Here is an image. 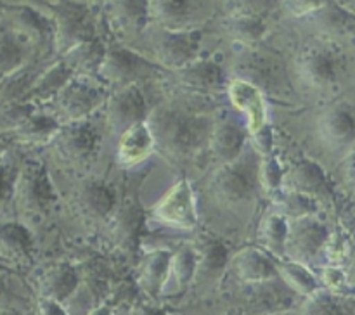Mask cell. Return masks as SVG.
<instances>
[{"label": "cell", "instance_id": "1", "mask_svg": "<svg viewBox=\"0 0 355 315\" xmlns=\"http://www.w3.org/2000/svg\"><path fill=\"white\" fill-rule=\"evenodd\" d=\"M155 132L153 138L165 145L166 151L173 156L194 154L211 134L207 120L179 111H158L153 116ZM151 130V128H149Z\"/></svg>", "mask_w": 355, "mask_h": 315}, {"label": "cell", "instance_id": "2", "mask_svg": "<svg viewBox=\"0 0 355 315\" xmlns=\"http://www.w3.org/2000/svg\"><path fill=\"white\" fill-rule=\"evenodd\" d=\"M144 113L146 106L141 92L134 87H128L111 97L107 104V125L111 130L123 134L128 128L141 123Z\"/></svg>", "mask_w": 355, "mask_h": 315}, {"label": "cell", "instance_id": "3", "mask_svg": "<svg viewBox=\"0 0 355 315\" xmlns=\"http://www.w3.org/2000/svg\"><path fill=\"white\" fill-rule=\"evenodd\" d=\"M328 242V231L314 218L307 217L297 222L291 231H288L284 253L307 260L319 253V249Z\"/></svg>", "mask_w": 355, "mask_h": 315}, {"label": "cell", "instance_id": "4", "mask_svg": "<svg viewBox=\"0 0 355 315\" xmlns=\"http://www.w3.org/2000/svg\"><path fill=\"white\" fill-rule=\"evenodd\" d=\"M156 215L166 224L193 227L196 222V213H194L193 190L186 180L173 186L172 190L163 197L159 206L156 208Z\"/></svg>", "mask_w": 355, "mask_h": 315}, {"label": "cell", "instance_id": "5", "mask_svg": "<svg viewBox=\"0 0 355 315\" xmlns=\"http://www.w3.org/2000/svg\"><path fill=\"white\" fill-rule=\"evenodd\" d=\"M319 137L329 147H343L355 135V121L352 113L343 106H333L321 114L318 123Z\"/></svg>", "mask_w": 355, "mask_h": 315}, {"label": "cell", "instance_id": "6", "mask_svg": "<svg viewBox=\"0 0 355 315\" xmlns=\"http://www.w3.org/2000/svg\"><path fill=\"white\" fill-rule=\"evenodd\" d=\"M200 38L198 31H172L159 44V59L172 68H186L198 52Z\"/></svg>", "mask_w": 355, "mask_h": 315}, {"label": "cell", "instance_id": "7", "mask_svg": "<svg viewBox=\"0 0 355 315\" xmlns=\"http://www.w3.org/2000/svg\"><path fill=\"white\" fill-rule=\"evenodd\" d=\"M101 93L92 87L80 82L66 83L59 92V107L69 120H80L87 116L101 102Z\"/></svg>", "mask_w": 355, "mask_h": 315}, {"label": "cell", "instance_id": "8", "mask_svg": "<svg viewBox=\"0 0 355 315\" xmlns=\"http://www.w3.org/2000/svg\"><path fill=\"white\" fill-rule=\"evenodd\" d=\"M146 69V62L139 55L125 48H111L104 54L101 71L110 82L127 83L137 78Z\"/></svg>", "mask_w": 355, "mask_h": 315}, {"label": "cell", "instance_id": "9", "mask_svg": "<svg viewBox=\"0 0 355 315\" xmlns=\"http://www.w3.org/2000/svg\"><path fill=\"white\" fill-rule=\"evenodd\" d=\"M286 182L291 192L304 194L307 197L324 194L328 190V182H326L322 168L318 163L309 161V159H302L291 166L286 175Z\"/></svg>", "mask_w": 355, "mask_h": 315}, {"label": "cell", "instance_id": "10", "mask_svg": "<svg viewBox=\"0 0 355 315\" xmlns=\"http://www.w3.org/2000/svg\"><path fill=\"white\" fill-rule=\"evenodd\" d=\"M214 189L222 199L229 201V203H239V201L250 197L253 190V182L245 170L225 166L224 170L217 172Z\"/></svg>", "mask_w": 355, "mask_h": 315}, {"label": "cell", "instance_id": "11", "mask_svg": "<svg viewBox=\"0 0 355 315\" xmlns=\"http://www.w3.org/2000/svg\"><path fill=\"white\" fill-rule=\"evenodd\" d=\"M298 75L314 89H324L335 78V66L326 52L311 51L298 61Z\"/></svg>", "mask_w": 355, "mask_h": 315}, {"label": "cell", "instance_id": "12", "mask_svg": "<svg viewBox=\"0 0 355 315\" xmlns=\"http://www.w3.org/2000/svg\"><path fill=\"white\" fill-rule=\"evenodd\" d=\"M236 272L246 282H263L276 276V267L266 253L255 248L243 249L236 256Z\"/></svg>", "mask_w": 355, "mask_h": 315}, {"label": "cell", "instance_id": "13", "mask_svg": "<svg viewBox=\"0 0 355 315\" xmlns=\"http://www.w3.org/2000/svg\"><path fill=\"white\" fill-rule=\"evenodd\" d=\"M211 151L222 161H232L241 152L243 142H245V132L238 123L224 121L214 128L210 134Z\"/></svg>", "mask_w": 355, "mask_h": 315}, {"label": "cell", "instance_id": "14", "mask_svg": "<svg viewBox=\"0 0 355 315\" xmlns=\"http://www.w3.org/2000/svg\"><path fill=\"white\" fill-rule=\"evenodd\" d=\"M78 287V277L71 267L59 265L47 270L42 279V293L45 300H52L61 303L62 300H68L75 289Z\"/></svg>", "mask_w": 355, "mask_h": 315}, {"label": "cell", "instance_id": "15", "mask_svg": "<svg viewBox=\"0 0 355 315\" xmlns=\"http://www.w3.org/2000/svg\"><path fill=\"white\" fill-rule=\"evenodd\" d=\"M231 99L250 118V130L257 132L263 127V102L259 89L252 83L238 80L231 85Z\"/></svg>", "mask_w": 355, "mask_h": 315}, {"label": "cell", "instance_id": "16", "mask_svg": "<svg viewBox=\"0 0 355 315\" xmlns=\"http://www.w3.org/2000/svg\"><path fill=\"white\" fill-rule=\"evenodd\" d=\"M155 138L146 125L139 123L121 134L120 159L123 163H139L153 151Z\"/></svg>", "mask_w": 355, "mask_h": 315}, {"label": "cell", "instance_id": "17", "mask_svg": "<svg viewBox=\"0 0 355 315\" xmlns=\"http://www.w3.org/2000/svg\"><path fill=\"white\" fill-rule=\"evenodd\" d=\"M96 137L87 125L71 127L59 134L58 147L64 158L83 159L92 152Z\"/></svg>", "mask_w": 355, "mask_h": 315}, {"label": "cell", "instance_id": "18", "mask_svg": "<svg viewBox=\"0 0 355 315\" xmlns=\"http://www.w3.org/2000/svg\"><path fill=\"white\" fill-rule=\"evenodd\" d=\"M59 37L62 40L68 38L69 44H82L85 40V35H89V21L85 17V9L82 6H73L66 3L59 10Z\"/></svg>", "mask_w": 355, "mask_h": 315}, {"label": "cell", "instance_id": "19", "mask_svg": "<svg viewBox=\"0 0 355 315\" xmlns=\"http://www.w3.org/2000/svg\"><path fill=\"white\" fill-rule=\"evenodd\" d=\"M180 80L184 85L193 87L198 90H214L222 85L224 75L222 69L211 61L191 62L186 68L180 69Z\"/></svg>", "mask_w": 355, "mask_h": 315}, {"label": "cell", "instance_id": "20", "mask_svg": "<svg viewBox=\"0 0 355 315\" xmlns=\"http://www.w3.org/2000/svg\"><path fill=\"white\" fill-rule=\"evenodd\" d=\"M170 260L172 256L166 251H155L146 256L142 263L141 284L148 293L158 294L163 289L170 272Z\"/></svg>", "mask_w": 355, "mask_h": 315}, {"label": "cell", "instance_id": "21", "mask_svg": "<svg viewBox=\"0 0 355 315\" xmlns=\"http://www.w3.org/2000/svg\"><path fill=\"white\" fill-rule=\"evenodd\" d=\"M277 270H279V273L283 276L284 282H286L291 289L297 291L298 294H304V296L309 298L319 291V284L315 276L307 269V267L302 265V263L283 262L277 267Z\"/></svg>", "mask_w": 355, "mask_h": 315}, {"label": "cell", "instance_id": "22", "mask_svg": "<svg viewBox=\"0 0 355 315\" xmlns=\"http://www.w3.org/2000/svg\"><path fill=\"white\" fill-rule=\"evenodd\" d=\"M196 267L198 256L194 249H191L189 246H182L170 260L168 276L172 277V284L175 286V289H184L191 282L194 272H196Z\"/></svg>", "mask_w": 355, "mask_h": 315}, {"label": "cell", "instance_id": "23", "mask_svg": "<svg viewBox=\"0 0 355 315\" xmlns=\"http://www.w3.org/2000/svg\"><path fill=\"white\" fill-rule=\"evenodd\" d=\"M80 197H82L83 206L96 217L107 215L114 204V196L110 187L99 182H92L83 187Z\"/></svg>", "mask_w": 355, "mask_h": 315}, {"label": "cell", "instance_id": "24", "mask_svg": "<svg viewBox=\"0 0 355 315\" xmlns=\"http://www.w3.org/2000/svg\"><path fill=\"white\" fill-rule=\"evenodd\" d=\"M153 14L166 28L180 31L189 19L191 6L187 2H158L153 7Z\"/></svg>", "mask_w": 355, "mask_h": 315}, {"label": "cell", "instance_id": "25", "mask_svg": "<svg viewBox=\"0 0 355 315\" xmlns=\"http://www.w3.org/2000/svg\"><path fill=\"white\" fill-rule=\"evenodd\" d=\"M231 37L243 44H255L266 33V24L260 17L252 16V14H243V16L234 17L231 21Z\"/></svg>", "mask_w": 355, "mask_h": 315}, {"label": "cell", "instance_id": "26", "mask_svg": "<svg viewBox=\"0 0 355 315\" xmlns=\"http://www.w3.org/2000/svg\"><path fill=\"white\" fill-rule=\"evenodd\" d=\"M104 48L99 42H92V40H87L82 42V44L75 45L69 52V59L71 62L68 66L71 69V66H78L82 69H90L94 66H99L103 64V59H104Z\"/></svg>", "mask_w": 355, "mask_h": 315}, {"label": "cell", "instance_id": "27", "mask_svg": "<svg viewBox=\"0 0 355 315\" xmlns=\"http://www.w3.org/2000/svg\"><path fill=\"white\" fill-rule=\"evenodd\" d=\"M288 224L286 218L281 215H270L262 225V237L267 248L272 249L277 255H283L284 248H286V237H288Z\"/></svg>", "mask_w": 355, "mask_h": 315}, {"label": "cell", "instance_id": "28", "mask_svg": "<svg viewBox=\"0 0 355 315\" xmlns=\"http://www.w3.org/2000/svg\"><path fill=\"white\" fill-rule=\"evenodd\" d=\"M141 227V211L137 208H125L114 220V235L116 241L123 246L134 244Z\"/></svg>", "mask_w": 355, "mask_h": 315}, {"label": "cell", "instance_id": "29", "mask_svg": "<svg viewBox=\"0 0 355 315\" xmlns=\"http://www.w3.org/2000/svg\"><path fill=\"white\" fill-rule=\"evenodd\" d=\"M26 194H28V203L33 204L37 208L47 206L49 201L52 199V187L49 182V177L45 170L37 168L31 172V175L26 180Z\"/></svg>", "mask_w": 355, "mask_h": 315}, {"label": "cell", "instance_id": "30", "mask_svg": "<svg viewBox=\"0 0 355 315\" xmlns=\"http://www.w3.org/2000/svg\"><path fill=\"white\" fill-rule=\"evenodd\" d=\"M304 315H349L345 308L335 300L329 293L318 291L307 298L304 305Z\"/></svg>", "mask_w": 355, "mask_h": 315}, {"label": "cell", "instance_id": "31", "mask_svg": "<svg viewBox=\"0 0 355 315\" xmlns=\"http://www.w3.org/2000/svg\"><path fill=\"white\" fill-rule=\"evenodd\" d=\"M225 260H227V251L224 246L217 241H208L203 248V255H201V265H198L196 270L214 276L218 270L224 269Z\"/></svg>", "mask_w": 355, "mask_h": 315}, {"label": "cell", "instance_id": "32", "mask_svg": "<svg viewBox=\"0 0 355 315\" xmlns=\"http://www.w3.org/2000/svg\"><path fill=\"white\" fill-rule=\"evenodd\" d=\"M69 73H71V69H69L66 64H58V66H54V68L49 69L37 87L38 96H42L47 99V97H51L52 93L61 92L62 87L68 83Z\"/></svg>", "mask_w": 355, "mask_h": 315}, {"label": "cell", "instance_id": "33", "mask_svg": "<svg viewBox=\"0 0 355 315\" xmlns=\"http://www.w3.org/2000/svg\"><path fill=\"white\" fill-rule=\"evenodd\" d=\"M284 213L288 217H293L302 220V218L311 217L312 213H315V203L312 197L304 196V194H297V192H290L286 197H284Z\"/></svg>", "mask_w": 355, "mask_h": 315}, {"label": "cell", "instance_id": "34", "mask_svg": "<svg viewBox=\"0 0 355 315\" xmlns=\"http://www.w3.org/2000/svg\"><path fill=\"white\" fill-rule=\"evenodd\" d=\"M259 173L260 182L263 183V187H266L267 190H276L284 179L283 168H281L276 156H267L262 161V165H260Z\"/></svg>", "mask_w": 355, "mask_h": 315}, {"label": "cell", "instance_id": "35", "mask_svg": "<svg viewBox=\"0 0 355 315\" xmlns=\"http://www.w3.org/2000/svg\"><path fill=\"white\" fill-rule=\"evenodd\" d=\"M58 130V123L47 116L30 118L26 123V135L33 141H49Z\"/></svg>", "mask_w": 355, "mask_h": 315}, {"label": "cell", "instance_id": "36", "mask_svg": "<svg viewBox=\"0 0 355 315\" xmlns=\"http://www.w3.org/2000/svg\"><path fill=\"white\" fill-rule=\"evenodd\" d=\"M324 282L335 293H342L350 286L349 276L342 269H336V267L324 270Z\"/></svg>", "mask_w": 355, "mask_h": 315}, {"label": "cell", "instance_id": "37", "mask_svg": "<svg viewBox=\"0 0 355 315\" xmlns=\"http://www.w3.org/2000/svg\"><path fill=\"white\" fill-rule=\"evenodd\" d=\"M37 315H68V314H66L64 308L61 307V303L42 298L40 303H38Z\"/></svg>", "mask_w": 355, "mask_h": 315}, {"label": "cell", "instance_id": "38", "mask_svg": "<svg viewBox=\"0 0 355 315\" xmlns=\"http://www.w3.org/2000/svg\"><path fill=\"white\" fill-rule=\"evenodd\" d=\"M255 144L263 154H269L270 145H272V135H270L269 128L262 127L255 132Z\"/></svg>", "mask_w": 355, "mask_h": 315}, {"label": "cell", "instance_id": "39", "mask_svg": "<svg viewBox=\"0 0 355 315\" xmlns=\"http://www.w3.org/2000/svg\"><path fill=\"white\" fill-rule=\"evenodd\" d=\"M89 315H111V308L107 305H97Z\"/></svg>", "mask_w": 355, "mask_h": 315}, {"label": "cell", "instance_id": "40", "mask_svg": "<svg viewBox=\"0 0 355 315\" xmlns=\"http://www.w3.org/2000/svg\"><path fill=\"white\" fill-rule=\"evenodd\" d=\"M137 315H165L162 310H156V308H149V307H144L139 310Z\"/></svg>", "mask_w": 355, "mask_h": 315}, {"label": "cell", "instance_id": "41", "mask_svg": "<svg viewBox=\"0 0 355 315\" xmlns=\"http://www.w3.org/2000/svg\"><path fill=\"white\" fill-rule=\"evenodd\" d=\"M347 276H349V280L350 279L355 280V258H354V263H352V269H350V272L347 273Z\"/></svg>", "mask_w": 355, "mask_h": 315}]
</instances>
